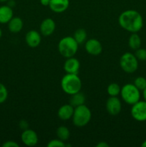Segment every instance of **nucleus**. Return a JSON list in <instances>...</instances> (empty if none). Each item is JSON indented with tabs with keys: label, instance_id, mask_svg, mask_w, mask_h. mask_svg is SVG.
<instances>
[{
	"label": "nucleus",
	"instance_id": "dca6fc26",
	"mask_svg": "<svg viewBox=\"0 0 146 147\" xmlns=\"http://www.w3.org/2000/svg\"><path fill=\"white\" fill-rule=\"evenodd\" d=\"M14 12L11 7L8 5H3L0 7V23L7 24L12 19Z\"/></svg>",
	"mask_w": 146,
	"mask_h": 147
},
{
	"label": "nucleus",
	"instance_id": "20e7f679",
	"mask_svg": "<svg viewBox=\"0 0 146 147\" xmlns=\"http://www.w3.org/2000/svg\"><path fill=\"white\" fill-rule=\"evenodd\" d=\"M92 118L90 109L84 104L74 108L72 116V122L77 127H84L89 123Z\"/></svg>",
	"mask_w": 146,
	"mask_h": 147
},
{
	"label": "nucleus",
	"instance_id": "f3484780",
	"mask_svg": "<svg viewBox=\"0 0 146 147\" xmlns=\"http://www.w3.org/2000/svg\"><path fill=\"white\" fill-rule=\"evenodd\" d=\"M24 23L20 17H12L11 20L8 22V28L11 32L18 33L22 30Z\"/></svg>",
	"mask_w": 146,
	"mask_h": 147
},
{
	"label": "nucleus",
	"instance_id": "412c9836",
	"mask_svg": "<svg viewBox=\"0 0 146 147\" xmlns=\"http://www.w3.org/2000/svg\"><path fill=\"white\" fill-rule=\"evenodd\" d=\"M87 32H86V30H84V29L82 28L77 29V30L74 32V36H73L74 40L77 41V42L78 43L79 45L84 43V41H86V40H87Z\"/></svg>",
	"mask_w": 146,
	"mask_h": 147
},
{
	"label": "nucleus",
	"instance_id": "ddd939ff",
	"mask_svg": "<svg viewBox=\"0 0 146 147\" xmlns=\"http://www.w3.org/2000/svg\"><path fill=\"white\" fill-rule=\"evenodd\" d=\"M56 29L55 22L52 18H46L40 24V32L44 36H50L54 33Z\"/></svg>",
	"mask_w": 146,
	"mask_h": 147
},
{
	"label": "nucleus",
	"instance_id": "1a4fd4ad",
	"mask_svg": "<svg viewBox=\"0 0 146 147\" xmlns=\"http://www.w3.org/2000/svg\"><path fill=\"white\" fill-rule=\"evenodd\" d=\"M21 142L27 146H34L37 144L39 141L38 135L34 130L27 129L23 131L21 135Z\"/></svg>",
	"mask_w": 146,
	"mask_h": 147
},
{
	"label": "nucleus",
	"instance_id": "f257e3e1",
	"mask_svg": "<svg viewBox=\"0 0 146 147\" xmlns=\"http://www.w3.org/2000/svg\"><path fill=\"white\" fill-rule=\"evenodd\" d=\"M120 27L131 33H137L143 27V19L141 14L136 10H125L120 14L118 18Z\"/></svg>",
	"mask_w": 146,
	"mask_h": 147
},
{
	"label": "nucleus",
	"instance_id": "6ab92c4d",
	"mask_svg": "<svg viewBox=\"0 0 146 147\" xmlns=\"http://www.w3.org/2000/svg\"><path fill=\"white\" fill-rule=\"evenodd\" d=\"M141 38L137 33H132L128 39V45L132 50H136L141 46Z\"/></svg>",
	"mask_w": 146,
	"mask_h": 147
},
{
	"label": "nucleus",
	"instance_id": "5701e85b",
	"mask_svg": "<svg viewBox=\"0 0 146 147\" xmlns=\"http://www.w3.org/2000/svg\"><path fill=\"white\" fill-rule=\"evenodd\" d=\"M133 84L140 90H143L146 88V79L144 77L139 76V77L136 78Z\"/></svg>",
	"mask_w": 146,
	"mask_h": 147
},
{
	"label": "nucleus",
	"instance_id": "72a5a7b5",
	"mask_svg": "<svg viewBox=\"0 0 146 147\" xmlns=\"http://www.w3.org/2000/svg\"><path fill=\"white\" fill-rule=\"evenodd\" d=\"M1 36H2V30H1V28H0V38L1 37Z\"/></svg>",
	"mask_w": 146,
	"mask_h": 147
},
{
	"label": "nucleus",
	"instance_id": "f8f14e48",
	"mask_svg": "<svg viewBox=\"0 0 146 147\" xmlns=\"http://www.w3.org/2000/svg\"><path fill=\"white\" fill-rule=\"evenodd\" d=\"M80 67V63L74 57H68L64 63V70L67 73L78 74Z\"/></svg>",
	"mask_w": 146,
	"mask_h": 147
},
{
	"label": "nucleus",
	"instance_id": "a211bd4d",
	"mask_svg": "<svg viewBox=\"0 0 146 147\" xmlns=\"http://www.w3.org/2000/svg\"><path fill=\"white\" fill-rule=\"evenodd\" d=\"M84 101H85V96L81 92H78L74 94L71 95V97L70 99V104L74 108L77 107V106H80V105L84 104Z\"/></svg>",
	"mask_w": 146,
	"mask_h": 147
},
{
	"label": "nucleus",
	"instance_id": "9b49d317",
	"mask_svg": "<svg viewBox=\"0 0 146 147\" xmlns=\"http://www.w3.org/2000/svg\"><path fill=\"white\" fill-rule=\"evenodd\" d=\"M42 41L41 34L37 30H29L25 35V42L30 47H38Z\"/></svg>",
	"mask_w": 146,
	"mask_h": 147
},
{
	"label": "nucleus",
	"instance_id": "c756f323",
	"mask_svg": "<svg viewBox=\"0 0 146 147\" xmlns=\"http://www.w3.org/2000/svg\"><path fill=\"white\" fill-rule=\"evenodd\" d=\"M50 0H40V3L42 6H44V7H47L48 6L49 7V4H50Z\"/></svg>",
	"mask_w": 146,
	"mask_h": 147
},
{
	"label": "nucleus",
	"instance_id": "b1692460",
	"mask_svg": "<svg viewBox=\"0 0 146 147\" xmlns=\"http://www.w3.org/2000/svg\"><path fill=\"white\" fill-rule=\"evenodd\" d=\"M7 98H8V90L4 84L0 83V104L4 103Z\"/></svg>",
	"mask_w": 146,
	"mask_h": 147
},
{
	"label": "nucleus",
	"instance_id": "4be33fe9",
	"mask_svg": "<svg viewBox=\"0 0 146 147\" xmlns=\"http://www.w3.org/2000/svg\"><path fill=\"white\" fill-rule=\"evenodd\" d=\"M107 91L110 96H117L119 94H120L121 88H120V86L116 83H110V84L107 86Z\"/></svg>",
	"mask_w": 146,
	"mask_h": 147
},
{
	"label": "nucleus",
	"instance_id": "423d86ee",
	"mask_svg": "<svg viewBox=\"0 0 146 147\" xmlns=\"http://www.w3.org/2000/svg\"><path fill=\"white\" fill-rule=\"evenodd\" d=\"M120 66L127 73H133L138 68V60L134 54L125 53L120 57Z\"/></svg>",
	"mask_w": 146,
	"mask_h": 147
},
{
	"label": "nucleus",
	"instance_id": "4468645a",
	"mask_svg": "<svg viewBox=\"0 0 146 147\" xmlns=\"http://www.w3.org/2000/svg\"><path fill=\"white\" fill-rule=\"evenodd\" d=\"M70 0H50L49 7L55 13H62L68 9Z\"/></svg>",
	"mask_w": 146,
	"mask_h": 147
},
{
	"label": "nucleus",
	"instance_id": "0eeeda50",
	"mask_svg": "<svg viewBox=\"0 0 146 147\" xmlns=\"http://www.w3.org/2000/svg\"><path fill=\"white\" fill-rule=\"evenodd\" d=\"M130 113L133 119L139 122L146 121V101L139 100L132 105Z\"/></svg>",
	"mask_w": 146,
	"mask_h": 147
},
{
	"label": "nucleus",
	"instance_id": "2eb2a0df",
	"mask_svg": "<svg viewBox=\"0 0 146 147\" xmlns=\"http://www.w3.org/2000/svg\"><path fill=\"white\" fill-rule=\"evenodd\" d=\"M74 108L71 104H64L60 106L57 111V116L59 119L62 121L70 120L72 118Z\"/></svg>",
	"mask_w": 146,
	"mask_h": 147
},
{
	"label": "nucleus",
	"instance_id": "bb28decb",
	"mask_svg": "<svg viewBox=\"0 0 146 147\" xmlns=\"http://www.w3.org/2000/svg\"><path fill=\"white\" fill-rule=\"evenodd\" d=\"M3 147H19V145L14 141H7L2 144Z\"/></svg>",
	"mask_w": 146,
	"mask_h": 147
},
{
	"label": "nucleus",
	"instance_id": "f03ea898",
	"mask_svg": "<svg viewBox=\"0 0 146 147\" xmlns=\"http://www.w3.org/2000/svg\"><path fill=\"white\" fill-rule=\"evenodd\" d=\"M61 88L64 93L71 96L80 91L82 88V80L78 74L67 73L62 78Z\"/></svg>",
	"mask_w": 146,
	"mask_h": 147
},
{
	"label": "nucleus",
	"instance_id": "7c9ffc66",
	"mask_svg": "<svg viewBox=\"0 0 146 147\" xmlns=\"http://www.w3.org/2000/svg\"><path fill=\"white\" fill-rule=\"evenodd\" d=\"M8 6H9L10 7H11L12 8L13 7H14L15 6V1H14V0H8Z\"/></svg>",
	"mask_w": 146,
	"mask_h": 147
},
{
	"label": "nucleus",
	"instance_id": "473e14b6",
	"mask_svg": "<svg viewBox=\"0 0 146 147\" xmlns=\"http://www.w3.org/2000/svg\"><path fill=\"white\" fill-rule=\"evenodd\" d=\"M142 147H146V140H145L144 142H143V144H141Z\"/></svg>",
	"mask_w": 146,
	"mask_h": 147
},
{
	"label": "nucleus",
	"instance_id": "a878e982",
	"mask_svg": "<svg viewBox=\"0 0 146 147\" xmlns=\"http://www.w3.org/2000/svg\"><path fill=\"white\" fill-rule=\"evenodd\" d=\"M47 147H65V143L57 138L50 141L47 144Z\"/></svg>",
	"mask_w": 146,
	"mask_h": 147
},
{
	"label": "nucleus",
	"instance_id": "aec40b11",
	"mask_svg": "<svg viewBox=\"0 0 146 147\" xmlns=\"http://www.w3.org/2000/svg\"><path fill=\"white\" fill-rule=\"evenodd\" d=\"M56 134H57V136L58 139L63 141V142H65V141L68 140L69 138H70V131L67 127L64 126H61L57 128Z\"/></svg>",
	"mask_w": 146,
	"mask_h": 147
},
{
	"label": "nucleus",
	"instance_id": "2f4dec72",
	"mask_svg": "<svg viewBox=\"0 0 146 147\" xmlns=\"http://www.w3.org/2000/svg\"><path fill=\"white\" fill-rule=\"evenodd\" d=\"M143 98H144V100L146 101V88L143 90Z\"/></svg>",
	"mask_w": 146,
	"mask_h": 147
},
{
	"label": "nucleus",
	"instance_id": "9d476101",
	"mask_svg": "<svg viewBox=\"0 0 146 147\" xmlns=\"http://www.w3.org/2000/svg\"><path fill=\"white\" fill-rule=\"evenodd\" d=\"M84 48L88 54L93 56H97L102 52L101 42L97 39L92 38L87 40L84 44Z\"/></svg>",
	"mask_w": 146,
	"mask_h": 147
},
{
	"label": "nucleus",
	"instance_id": "cd10ccee",
	"mask_svg": "<svg viewBox=\"0 0 146 147\" xmlns=\"http://www.w3.org/2000/svg\"><path fill=\"white\" fill-rule=\"evenodd\" d=\"M19 126L21 129H22L23 131L26 130V129H29V124L28 122L25 120H21L20 121L19 123Z\"/></svg>",
	"mask_w": 146,
	"mask_h": 147
},
{
	"label": "nucleus",
	"instance_id": "393cba45",
	"mask_svg": "<svg viewBox=\"0 0 146 147\" xmlns=\"http://www.w3.org/2000/svg\"><path fill=\"white\" fill-rule=\"evenodd\" d=\"M134 55L138 60L146 61V49L140 47V48L135 50V53Z\"/></svg>",
	"mask_w": 146,
	"mask_h": 147
},
{
	"label": "nucleus",
	"instance_id": "39448f33",
	"mask_svg": "<svg viewBox=\"0 0 146 147\" xmlns=\"http://www.w3.org/2000/svg\"><path fill=\"white\" fill-rule=\"evenodd\" d=\"M120 95L123 100L129 105H133L140 99V90L132 83H127L121 88Z\"/></svg>",
	"mask_w": 146,
	"mask_h": 147
},
{
	"label": "nucleus",
	"instance_id": "f704fd0d",
	"mask_svg": "<svg viewBox=\"0 0 146 147\" xmlns=\"http://www.w3.org/2000/svg\"><path fill=\"white\" fill-rule=\"evenodd\" d=\"M8 0H0V2H5V1H7Z\"/></svg>",
	"mask_w": 146,
	"mask_h": 147
},
{
	"label": "nucleus",
	"instance_id": "7ed1b4c3",
	"mask_svg": "<svg viewBox=\"0 0 146 147\" xmlns=\"http://www.w3.org/2000/svg\"><path fill=\"white\" fill-rule=\"evenodd\" d=\"M79 44L72 36H67L60 40L58 43V50L64 57H74L78 50Z\"/></svg>",
	"mask_w": 146,
	"mask_h": 147
},
{
	"label": "nucleus",
	"instance_id": "6e6552de",
	"mask_svg": "<svg viewBox=\"0 0 146 147\" xmlns=\"http://www.w3.org/2000/svg\"><path fill=\"white\" fill-rule=\"evenodd\" d=\"M106 110L109 114L117 116L122 110V103L117 96H110L106 101Z\"/></svg>",
	"mask_w": 146,
	"mask_h": 147
},
{
	"label": "nucleus",
	"instance_id": "c85d7f7f",
	"mask_svg": "<svg viewBox=\"0 0 146 147\" xmlns=\"http://www.w3.org/2000/svg\"><path fill=\"white\" fill-rule=\"evenodd\" d=\"M96 146L97 147H109L110 146V145H109L108 144L105 142H99L97 145H96Z\"/></svg>",
	"mask_w": 146,
	"mask_h": 147
}]
</instances>
